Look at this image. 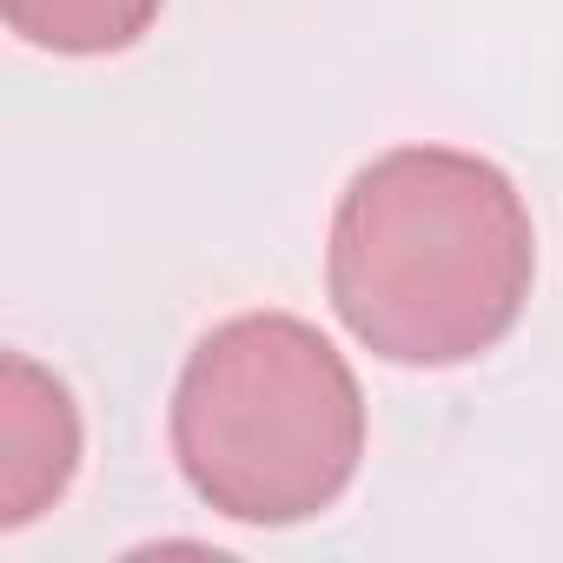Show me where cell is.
<instances>
[{"label":"cell","mask_w":563,"mask_h":563,"mask_svg":"<svg viewBox=\"0 0 563 563\" xmlns=\"http://www.w3.org/2000/svg\"><path fill=\"white\" fill-rule=\"evenodd\" d=\"M530 278V206L477 153L398 146L339 192L325 286L345 332L391 365H464L490 352L517 325Z\"/></svg>","instance_id":"1"},{"label":"cell","mask_w":563,"mask_h":563,"mask_svg":"<svg viewBox=\"0 0 563 563\" xmlns=\"http://www.w3.org/2000/svg\"><path fill=\"white\" fill-rule=\"evenodd\" d=\"M173 457L232 523H306L365 457V391L345 352L292 312L212 325L173 385Z\"/></svg>","instance_id":"2"},{"label":"cell","mask_w":563,"mask_h":563,"mask_svg":"<svg viewBox=\"0 0 563 563\" xmlns=\"http://www.w3.org/2000/svg\"><path fill=\"white\" fill-rule=\"evenodd\" d=\"M0 378H8V418H0V523H27L41 517L47 497L67 490L74 464H80V411L67 398L60 378H47L41 365H27L21 352H8V365H0Z\"/></svg>","instance_id":"3"},{"label":"cell","mask_w":563,"mask_h":563,"mask_svg":"<svg viewBox=\"0 0 563 563\" xmlns=\"http://www.w3.org/2000/svg\"><path fill=\"white\" fill-rule=\"evenodd\" d=\"M166 0H0L8 27L27 47L67 54V60H93V54H120L133 47Z\"/></svg>","instance_id":"4"}]
</instances>
